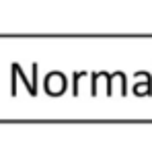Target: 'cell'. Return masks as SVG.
Listing matches in <instances>:
<instances>
[{"mask_svg": "<svg viewBox=\"0 0 152 144\" xmlns=\"http://www.w3.org/2000/svg\"><path fill=\"white\" fill-rule=\"evenodd\" d=\"M45 87H48V93H53V95H60L64 89H66V78L62 76V74H51L50 78H48V82H45Z\"/></svg>", "mask_w": 152, "mask_h": 144, "instance_id": "1", "label": "cell"}]
</instances>
